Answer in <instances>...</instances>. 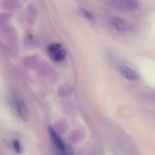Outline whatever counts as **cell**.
I'll return each instance as SVG.
<instances>
[{"instance_id":"7","label":"cell","mask_w":155,"mask_h":155,"mask_svg":"<svg viewBox=\"0 0 155 155\" xmlns=\"http://www.w3.org/2000/svg\"><path fill=\"white\" fill-rule=\"evenodd\" d=\"M62 45L60 43H53L48 45L47 47V51L51 54L53 53L56 51H58L61 48Z\"/></svg>"},{"instance_id":"3","label":"cell","mask_w":155,"mask_h":155,"mask_svg":"<svg viewBox=\"0 0 155 155\" xmlns=\"http://www.w3.org/2000/svg\"><path fill=\"white\" fill-rule=\"evenodd\" d=\"M111 23L115 29L121 32H126L128 30V25L121 18L113 17L111 19Z\"/></svg>"},{"instance_id":"8","label":"cell","mask_w":155,"mask_h":155,"mask_svg":"<svg viewBox=\"0 0 155 155\" xmlns=\"http://www.w3.org/2000/svg\"><path fill=\"white\" fill-rule=\"evenodd\" d=\"M11 147L17 153H21L22 151L21 147L20 142L18 140H13L11 143Z\"/></svg>"},{"instance_id":"4","label":"cell","mask_w":155,"mask_h":155,"mask_svg":"<svg viewBox=\"0 0 155 155\" xmlns=\"http://www.w3.org/2000/svg\"><path fill=\"white\" fill-rule=\"evenodd\" d=\"M118 72L120 74L126 79L129 80H134L137 79L136 73L130 68L124 66H120L118 68Z\"/></svg>"},{"instance_id":"6","label":"cell","mask_w":155,"mask_h":155,"mask_svg":"<svg viewBox=\"0 0 155 155\" xmlns=\"http://www.w3.org/2000/svg\"><path fill=\"white\" fill-rule=\"evenodd\" d=\"M51 58L55 62H60L63 61L67 55V52L64 49L61 48L60 50L51 54Z\"/></svg>"},{"instance_id":"1","label":"cell","mask_w":155,"mask_h":155,"mask_svg":"<svg viewBox=\"0 0 155 155\" xmlns=\"http://www.w3.org/2000/svg\"><path fill=\"white\" fill-rule=\"evenodd\" d=\"M13 103L21 118L23 121H26L28 118V111L24 100L18 96H16L13 99Z\"/></svg>"},{"instance_id":"2","label":"cell","mask_w":155,"mask_h":155,"mask_svg":"<svg viewBox=\"0 0 155 155\" xmlns=\"http://www.w3.org/2000/svg\"><path fill=\"white\" fill-rule=\"evenodd\" d=\"M48 132L54 144L60 152L61 155H66V149L64 144L54 129L51 126H49L48 127Z\"/></svg>"},{"instance_id":"9","label":"cell","mask_w":155,"mask_h":155,"mask_svg":"<svg viewBox=\"0 0 155 155\" xmlns=\"http://www.w3.org/2000/svg\"><path fill=\"white\" fill-rule=\"evenodd\" d=\"M80 13L83 15L84 17H85L87 19H89L90 20H94V19L95 17L94 15L91 12L87 10H85V9H80L79 10Z\"/></svg>"},{"instance_id":"5","label":"cell","mask_w":155,"mask_h":155,"mask_svg":"<svg viewBox=\"0 0 155 155\" xmlns=\"http://www.w3.org/2000/svg\"><path fill=\"white\" fill-rule=\"evenodd\" d=\"M116 5H117V7L126 9H132L136 8L138 5V2L134 0H128V1H121L116 3Z\"/></svg>"}]
</instances>
